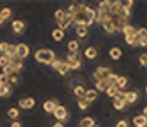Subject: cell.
<instances>
[{"label":"cell","instance_id":"6da1fadb","mask_svg":"<svg viewBox=\"0 0 147 127\" xmlns=\"http://www.w3.org/2000/svg\"><path fill=\"white\" fill-rule=\"evenodd\" d=\"M69 14H72L74 17V23L77 26H90L95 22V11L90 6H86L80 3V5H71L67 9Z\"/></svg>","mask_w":147,"mask_h":127},{"label":"cell","instance_id":"7a4b0ae2","mask_svg":"<svg viewBox=\"0 0 147 127\" xmlns=\"http://www.w3.org/2000/svg\"><path fill=\"white\" fill-rule=\"evenodd\" d=\"M34 58L41 65H52V61L55 60V54L51 49H38L35 51Z\"/></svg>","mask_w":147,"mask_h":127},{"label":"cell","instance_id":"3957f363","mask_svg":"<svg viewBox=\"0 0 147 127\" xmlns=\"http://www.w3.org/2000/svg\"><path fill=\"white\" fill-rule=\"evenodd\" d=\"M110 75H112V69H110V67L100 66V67H96L95 72L92 74V78H94V81H104V80H107Z\"/></svg>","mask_w":147,"mask_h":127},{"label":"cell","instance_id":"277c9868","mask_svg":"<svg viewBox=\"0 0 147 127\" xmlns=\"http://www.w3.org/2000/svg\"><path fill=\"white\" fill-rule=\"evenodd\" d=\"M66 63H67V66H69V69H71V71H78V69H80V67H81V60H80L78 52H75V54H67Z\"/></svg>","mask_w":147,"mask_h":127},{"label":"cell","instance_id":"5b68a950","mask_svg":"<svg viewBox=\"0 0 147 127\" xmlns=\"http://www.w3.org/2000/svg\"><path fill=\"white\" fill-rule=\"evenodd\" d=\"M16 54H17V58L18 60H23V58H26L29 55V46L25 43H18L16 46Z\"/></svg>","mask_w":147,"mask_h":127},{"label":"cell","instance_id":"8992f818","mask_svg":"<svg viewBox=\"0 0 147 127\" xmlns=\"http://www.w3.org/2000/svg\"><path fill=\"white\" fill-rule=\"evenodd\" d=\"M54 116L58 120V122H64L67 120V110L64 106H57L54 110Z\"/></svg>","mask_w":147,"mask_h":127},{"label":"cell","instance_id":"52a82bcc","mask_svg":"<svg viewBox=\"0 0 147 127\" xmlns=\"http://www.w3.org/2000/svg\"><path fill=\"white\" fill-rule=\"evenodd\" d=\"M57 23H58V29L64 31L66 28H69V26H71V25L74 23V17H72V14H69V12H66V15H64L61 20H58Z\"/></svg>","mask_w":147,"mask_h":127},{"label":"cell","instance_id":"ba28073f","mask_svg":"<svg viewBox=\"0 0 147 127\" xmlns=\"http://www.w3.org/2000/svg\"><path fill=\"white\" fill-rule=\"evenodd\" d=\"M18 106H20L22 109H32L35 106V99L34 98H22L20 101H18Z\"/></svg>","mask_w":147,"mask_h":127},{"label":"cell","instance_id":"9c48e42d","mask_svg":"<svg viewBox=\"0 0 147 127\" xmlns=\"http://www.w3.org/2000/svg\"><path fill=\"white\" fill-rule=\"evenodd\" d=\"M138 98H140L138 92H135V90H129V92H126V99H124V103L126 104H133V103L138 101Z\"/></svg>","mask_w":147,"mask_h":127},{"label":"cell","instance_id":"30bf717a","mask_svg":"<svg viewBox=\"0 0 147 127\" xmlns=\"http://www.w3.org/2000/svg\"><path fill=\"white\" fill-rule=\"evenodd\" d=\"M57 106H58V104H57L55 99H48V101H45V104H43V110L46 113H54V110H55V107H57Z\"/></svg>","mask_w":147,"mask_h":127},{"label":"cell","instance_id":"8fae6325","mask_svg":"<svg viewBox=\"0 0 147 127\" xmlns=\"http://www.w3.org/2000/svg\"><path fill=\"white\" fill-rule=\"evenodd\" d=\"M101 26H103V29H104L107 34H115V32H117V29H115V25L112 23L110 17H109L107 20H104L103 23H101Z\"/></svg>","mask_w":147,"mask_h":127},{"label":"cell","instance_id":"7c38bea8","mask_svg":"<svg viewBox=\"0 0 147 127\" xmlns=\"http://www.w3.org/2000/svg\"><path fill=\"white\" fill-rule=\"evenodd\" d=\"M133 126L135 127H147V118L144 115H136L133 116Z\"/></svg>","mask_w":147,"mask_h":127},{"label":"cell","instance_id":"4fadbf2b","mask_svg":"<svg viewBox=\"0 0 147 127\" xmlns=\"http://www.w3.org/2000/svg\"><path fill=\"white\" fill-rule=\"evenodd\" d=\"M121 32L124 34V37H132V35H138V29L133 28L132 25H126Z\"/></svg>","mask_w":147,"mask_h":127},{"label":"cell","instance_id":"5bb4252c","mask_svg":"<svg viewBox=\"0 0 147 127\" xmlns=\"http://www.w3.org/2000/svg\"><path fill=\"white\" fill-rule=\"evenodd\" d=\"M12 31H14V34H22L25 31V23L22 20H14L12 22Z\"/></svg>","mask_w":147,"mask_h":127},{"label":"cell","instance_id":"9a60e30c","mask_svg":"<svg viewBox=\"0 0 147 127\" xmlns=\"http://www.w3.org/2000/svg\"><path fill=\"white\" fill-rule=\"evenodd\" d=\"M96 55H98V51H96L95 48H86L84 49V57L87 58V60H95Z\"/></svg>","mask_w":147,"mask_h":127},{"label":"cell","instance_id":"2e32d148","mask_svg":"<svg viewBox=\"0 0 147 127\" xmlns=\"http://www.w3.org/2000/svg\"><path fill=\"white\" fill-rule=\"evenodd\" d=\"M86 92H87V89L84 87V86H77V87H74V95H75L77 98H84L86 97Z\"/></svg>","mask_w":147,"mask_h":127},{"label":"cell","instance_id":"e0dca14e","mask_svg":"<svg viewBox=\"0 0 147 127\" xmlns=\"http://www.w3.org/2000/svg\"><path fill=\"white\" fill-rule=\"evenodd\" d=\"M96 97H98V92H96L95 89H89V90L86 92V97H84V99H86V101L90 104L92 101H95V99H96Z\"/></svg>","mask_w":147,"mask_h":127},{"label":"cell","instance_id":"ac0fdd59","mask_svg":"<svg viewBox=\"0 0 147 127\" xmlns=\"http://www.w3.org/2000/svg\"><path fill=\"white\" fill-rule=\"evenodd\" d=\"M109 87V83H107V80H104V81H95V90L96 92H106Z\"/></svg>","mask_w":147,"mask_h":127},{"label":"cell","instance_id":"d6986e66","mask_svg":"<svg viewBox=\"0 0 147 127\" xmlns=\"http://www.w3.org/2000/svg\"><path fill=\"white\" fill-rule=\"evenodd\" d=\"M109 55H110V58L112 60H119L121 58V55H123V51L119 48H112L109 51Z\"/></svg>","mask_w":147,"mask_h":127},{"label":"cell","instance_id":"ffe728a7","mask_svg":"<svg viewBox=\"0 0 147 127\" xmlns=\"http://www.w3.org/2000/svg\"><path fill=\"white\" fill-rule=\"evenodd\" d=\"M80 127H95V120L90 116H86L80 121Z\"/></svg>","mask_w":147,"mask_h":127},{"label":"cell","instance_id":"44dd1931","mask_svg":"<svg viewBox=\"0 0 147 127\" xmlns=\"http://www.w3.org/2000/svg\"><path fill=\"white\" fill-rule=\"evenodd\" d=\"M67 49H69V54H75V52H78V49H80V43H78L77 40H71V42L67 43Z\"/></svg>","mask_w":147,"mask_h":127},{"label":"cell","instance_id":"7402d4cb","mask_svg":"<svg viewBox=\"0 0 147 127\" xmlns=\"http://www.w3.org/2000/svg\"><path fill=\"white\" fill-rule=\"evenodd\" d=\"M52 38L55 40V42H61V40L64 38V31H61V29H54L52 31Z\"/></svg>","mask_w":147,"mask_h":127},{"label":"cell","instance_id":"603a6c76","mask_svg":"<svg viewBox=\"0 0 147 127\" xmlns=\"http://www.w3.org/2000/svg\"><path fill=\"white\" fill-rule=\"evenodd\" d=\"M75 32H77V35H78L80 38L87 37V28H86V26H77V28H75Z\"/></svg>","mask_w":147,"mask_h":127},{"label":"cell","instance_id":"cb8c5ba5","mask_svg":"<svg viewBox=\"0 0 147 127\" xmlns=\"http://www.w3.org/2000/svg\"><path fill=\"white\" fill-rule=\"evenodd\" d=\"M11 66H12V69H14V72H20L22 69H23V63H22V60H14V61H11Z\"/></svg>","mask_w":147,"mask_h":127},{"label":"cell","instance_id":"d4e9b609","mask_svg":"<svg viewBox=\"0 0 147 127\" xmlns=\"http://www.w3.org/2000/svg\"><path fill=\"white\" fill-rule=\"evenodd\" d=\"M118 92H119V89L117 87V86H109L107 90H106V93H107L110 98H115L118 95Z\"/></svg>","mask_w":147,"mask_h":127},{"label":"cell","instance_id":"484cf974","mask_svg":"<svg viewBox=\"0 0 147 127\" xmlns=\"http://www.w3.org/2000/svg\"><path fill=\"white\" fill-rule=\"evenodd\" d=\"M127 86V78L126 77H119L118 75V80H117V87L119 89V90H123L124 87Z\"/></svg>","mask_w":147,"mask_h":127},{"label":"cell","instance_id":"4316f807","mask_svg":"<svg viewBox=\"0 0 147 127\" xmlns=\"http://www.w3.org/2000/svg\"><path fill=\"white\" fill-rule=\"evenodd\" d=\"M112 104H113V107L117 109V110H123V109L126 107V103H124V101H121V99H117V98H113Z\"/></svg>","mask_w":147,"mask_h":127},{"label":"cell","instance_id":"83f0119b","mask_svg":"<svg viewBox=\"0 0 147 127\" xmlns=\"http://www.w3.org/2000/svg\"><path fill=\"white\" fill-rule=\"evenodd\" d=\"M57 71H58V74H60V75H66V74H67V72H69V71H71V69H69V66H67V63H66V61H63V63H61V65H60V67H58V69H57Z\"/></svg>","mask_w":147,"mask_h":127},{"label":"cell","instance_id":"f1b7e54d","mask_svg":"<svg viewBox=\"0 0 147 127\" xmlns=\"http://www.w3.org/2000/svg\"><path fill=\"white\" fill-rule=\"evenodd\" d=\"M11 14H12L11 8H3V9L0 11V15H2V19H3V20H8L9 17H11Z\"/></svg>","mask_w":147,"mask_h":127},{"label":"cell","instance_id":"f546056e","mask_svg":"<svg viewBox=\"0 0 147 127\" xmlns=\"http://www.w3.org/2000/svg\"><path fill=\"white\" fill-rule=\"evenodd\" d=\"M11 86H0V97H9Z\"/></svg>","mask_w":147,"mask_h":127},{"label":"cell","instance_id":"4dcf8cb0","mask_svg":"<svg viewBox=\"0 0 147 127\" xmlns=\"http://www.w3.org/2000/svg\"><path fill=\"white\" fill-rule=\"evenodd\" d=\"M9 65H11V60H9L6 55H3V54H2V55H0V67L3 69V67H6Z\"/></svg>","mask_w":147,"mask_h":127},{"label":"cell","instance_id":"1f68e13d","mask_svg":"<svg viewBox=\"0 0 147 127\" xmlns=\"http://www.w3.org/2000/svg\"><path fill=\"white\" fill-rule=\"evenodd\" d=\"M18 115H20V112H18V109L16 107H11L8 110V116L11 118V120H16V118H18Z\"/></svg>","mask_w":147,"mask_h":127},{"label":"cell","instance_id":"d6a6232c","mask_svg":"<svg viewBox=\"0 0 147 127\" xmlns=\"http://www.w3.org/2000/svg\"><path fill=\"white\" fill-rule=\"evenodd\" d=\"M0 86H9V77L0 74Z\"/></svg>","mask_w":147,"mask_h":127},{"label":"cell","instance_id":"836d02e7","mask_svg":"<svg viewBox=\"0 0 147 127\" xmlns=\"http://www.w3.org/2000/svg\"><path fill=\"white\" fill-rule=\"evenodd\" d=\"M136 46L146 48V46H147V37H138V40H136Z\"/></svg>","mask_w":147,"mask_h":127},{"label":"cell","instance_id":"e575fe53","mask_svg":"<svg viewBox=\"0 0 147 127\" xmlns=\"http://www.w3.org/2000/svg\"><path fill=\"white\" fill-rule=\"evenodd\" d=\"M78 107H80L81 110H86V109L89 107V103H87L84 98H81V99H78Z\"/></svg>","mask_w":147,"mask_h":127},{"label":"cell","instance_id":"d590c367","mask_svg":"<svg viewBox=\"0 0 147 127\" xmlns=\"http://www.w3.org/2000/svg\"><path fill=\"white\" fill-rule=\"evenodd\" d=\"M121 6H123V9L130 11V8L133 6V2H132V0H126V2H121Z\"/></svg>","mask_w":147,"mask_h":127},{"label":"cell","instance_id":"8d00e7d4","mask_svg":"<svg viewBox=\"0 0 147 127\" xmlns=\"http://www.w3.org/2000/svg\"><path fill=\"white\" fill-rule=\"evenodd\" d=\"M2 71H3L2 74H5V75H8V77H11L12 74H16V72H14V69H12V66H11V65H9V66H6V67H3Z\"/></svg>","mask_w":147,"mask_h":127},{"label":"cell","instance_id":"74e56055","mask_svg":"<svg viewBox=\"0 0 147 127\" xmlns=\"http://www.w3.org/2000/svg\"><path fill=\"white\" fill-rule=\"evenodd\" d=\"M117 80H118V75H115V74H112L107 78V83H109V86H117Z\"/></svg>","mask_w":147,"mask_h":127},{"label":"cell","instance_id":"f35d334b","mask_svg":"<svg viewBox=\"0 0 147 127\" xmlns=\"http://www.w3.org/2000/svg\"><path fill=\"white\" fill-rule=\"evenodd\" d=\"M18 81H20V78H18L17 74H12L11 77H9V86L11 84H18Z\"/></svg>","mask_w":147,"mask_h":127},{"label":"cell","instance_id":"ab89813d","mask_svg":"<svg viewBox=\"0 0 147 127\" xmlns=\"http://www.w3.org/2000/svg\"><path fill=\"white\" fill-rule=\"evenodd\" d=\"M138 60H140V65H141V66H147V52L141 54Z\"/></svg>","mask_w":147,"mask_h":127},{"label":"cell","instance_id":"60d3db41","mask_svg":"<svg viewBox=\"0 0 147 127\" xmlns=\"http://www.w3.org/2000/svg\"><path fill=\"white\" fill-rule=\"evenodd\" d=\"M64 15H66V11H63V9H57V11H55V19H57V22L61 20Z\"/></svg>","mask_w":147,"mask_h":127},{"label":"cell","instance_id":"b9f144b4","mask_svg":"<svg viewBox=\"0 0 147 127\" xmlns=\"http://www.w3.org/2000/svg\"><path fill=\"white\" fill-rule=\"evenodd\" d=\"M61 63H63L61 60H58V58H55V60L52 61V65H51V66H52V67H54V69H55V71H57V69H58V67H60V65H61Z\"/></svg>","mask_w":147,"mask_h":127},{"label":"cell","instance_id":"7bdbcfd3","mask_svg":"<svg viewBox=\"0 0 147 127\" xmlns=\"http://www.w3.org/2000/svg\"><path fill=\"white\" fill-rule=\"evenodd\" d=\"M138 37H147V29L146 28H140V29H138Z\"/></svg>","mask_w":147,"mask_h":127},{"label":"cell","instance_id":"ee69618b","mask_svg":"<svg viewBox=\"0 0 147 127\" xmlns=\"http://www.w3.org/2000/svg\"><path fill=\"white\" fill-rule=\"evenodd\" d=\"M115 98H117V99H121V101H124V99H126V92H123V90H119V92H118V95H117Z\"/></svg>","mask_w":147,"mask_h":127},{"label":"cell","instance_id":"f6af8a7d","mask_svg":"<svg viewBox=\"0 0 147 127\" xmlns=\"http://www.w3.org/2000/svg\"><path fill=\"white\" fill-rule=\"evenodd\" d=\"M6 49H8V43H5V42H2L0 43V52H6Z\"/></svg>","mask_w":147,"mask_h":127},{"label":"cell","instance_id":"bcb514c9","mask_svg":"<svg viewBox=\"0 0 147 127\" xmlns=\"http://www.w3.org/2000/svg\"><path fill=\"white\" fill-rule=\"evenodd\" d=\"M115 127H127V121L126 120H121V121H118L117 122V126Z\"/></svg>","mask_w":147,"mask_h":127},{"label":"cell","instance_id":"7dc6e473","mask_svg":"<svg viewBox=\"0 0 147 127\" xmlns=\"http://www.w3.org/2000/svg\"><path fill=\"white\" fill-rule=\"evenodd\" d=\"M11 127H22V124H20V122H18V121H12Z\"/></svg>","mask_w":147,"mask_h":127},{"label":"cell","instance_id":"c3c4849f","mask_svg":"<svg viewBox=\"0 0 147 127\" xmlns=\"http://www.w3.org/2000/svg\"><path fill=\"white\" fill-rule=\"evenodd\" d=\"M52 127H64V126H63V122H55Z\"/></svg>","mask_w":147,"mask_h":127},{"label":"cell","instance_id":"681fc988","mask_svg":"<svg viewBox=\"0 0 147 127\" xmlns=\"http://www.w3.org/2000/svg\"><path fill=\"white\" fill-rule=\"evenodd\" d=\"M142 115H144V116L147 118V106H146L144 109H142Z\"/></svg>","mask_w":147,"mask_h":127},{"label":"cell","instance_id":"f907efd6","mask_svg":"<svg viewBox=\"0 0 147 127\" xmlns=\"http://www.w3.org/2000/svg\"><path fill=\"white\" fill-rule=\"evenodd\" d=\"M3 23H5V20L2 19V15H0V25H3Z\"/></svg>","mask_w":147,"mask_h":127},{"label":"cell","instance_id":"816d5d0a","mask_svg":"<svg viewBox=\"0 0 147 127\" xmlns=\"http://www.w3.org/2000/svg\"><path fill=\"white\" fill-rule=\"evenodd\" d=\"M146 95H147V86H146Z\"/></svg>","mask_w":147,"mask_h":127}]
</instances>
